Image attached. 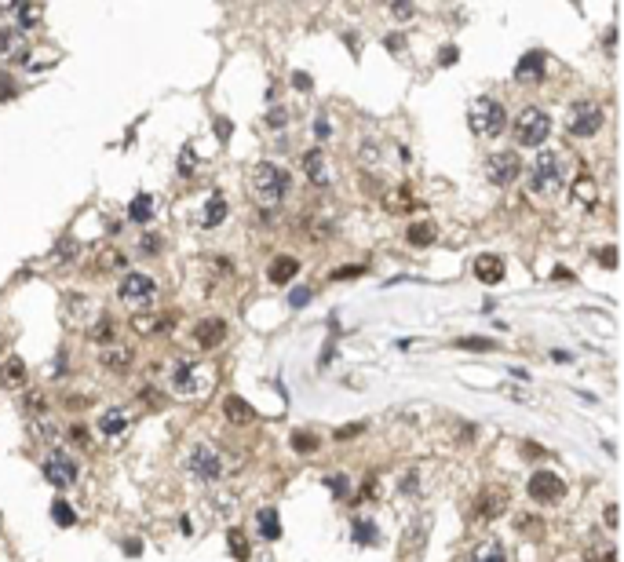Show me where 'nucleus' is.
<instances>
[{
	"label": "nucleus",
	"instance_id": "f257e3e1",
	"mask_svg": "<svg viewBox=\"0 0 624 562\" xmlns=\"http://www.w3.org/2000/svg\"><path fill=\"white\" fill-rule=\"evenodd\" d=\"M252 190H256L260 204H266V209H277V204L289 197L292 179H289V172L282 168V164L263 161V164H256V172H252Z\"/></svg>",
	"mask_w": 624,
	"mask_h": 562
},
{
	"label": "nucleus",
	"instance_id": "f03ea898",
	"mask_svg": "<svg viewBox=\"0 0 624 562\" xmlns=\"http://www.w3.org/2000/svg\"><path fill=\"white\" fill-rule=\"evenodd\" d=\"M566 183V157L558 150H540L529 164V190L533 194H555Z\"/></svg>",
	"mask_w": 624,
	"mask_h": 562
},
{
	"label": "nucleus",
	"instance_id": "7ed1b4c3",
	"mask_svg": "<svg viewBox=\"0 0 624 562\" xmlns=\"http://www.w3.org/2000/svg\"><path fill=\"white\" fill-rule=\"evenodd\" d=\"M504 124H507V110L500 102L489 99V95L475 99V106H471V132L482 135V139H493V135L504 132Z\"/></svg>",
	"mask_w": 624,
	"mask_h": 562
},
{
	"label": "nucleus",
	"instance_id": "20e7f679",
	"mask_svg": "<svg viewBox=\"0 0 624 562\" xmlns=\"http://www.w3.org/2000/svg\"><path fill=\"white\" fill-rule=\"evenodd\" d=\"M552 135V117H547L544 110H537V106H526L515 117V143L518 146H544V139Z\"/></svg>",
	"mask_w": 624,
	"mask_h": 562
},
{
	"label": "nucleus",
	"instance_id": "39448f33",
	"mask_svg": "<svg viewBox=\"0 0 624 562\" xmlns=\"http://www.w3.org/2000/svg\"><path fill=\"white\" fill-rule=\"evenodd\" d=\"M186 471L194 478H201V482H215L223 475V460H220V453H215L212 445H194L190 456H186Z\"/></svg>",
	"mask_w": 624,
	"mask_h": 562
},
{
	"label": "nucleus",
	"instance_id": "423d86ee",
	"mask_svg": "<svg viewBox=\"0 0 624 562\" xmlns=\"http://www.w3.org/2000/svg\"><path fill=\"white\" fill-rule=\"evenodd\" d=\"M117 296H121V303H128V307H143V303H150L157 296V281L150 274H124Z\"/></svg>",
	"mask_w": 624,
	"mask_h": 562
},
{
	"label": "nucleus",
	"instance_id": "0eeeda50",
	"mask_svg": "<svg viewBox=\"0 0 624 562\" xmlns=\"http://www.w3.org/2000/svg\"><path fill=\"white\" fill-rule=\"evenodd\" d=\"M486 175H489V183H493V186H511L515 179L522 175V161H518V153H515V150H500V153H493V157L486 161Z\"/></svg>",
	"mask_w": 624,
	"mask_h": 562
},
{
	"label": "nucleus",
	"instance_id": "6e6552de",
	"mask_svg": "<svg viewBox=\"0 0 624 562\" xmlns=\"http://www.w3.org/2000/svg\"><path fill=\"white\" fill-rule=\"evenodd\" d=\"M566 128H569V135H577V139L595 135L598 128H603V106H595V102H577V106L569 110Z\"/></svg>",
	"mask_w": 624,
	"mask_h": 562
},
{
	"label": "nucleus",
	"instance_id": "1a4fd4ad",
	"mask_svg": "<svg viewBox=\"0 0 624 562\" xmlns=\"http://www.w3.org/2000/svg\"><path fill=\"white\" fill-rule=\"evenodd\" d=\"M529 496L540 504H555L566 496V482L555 475V471H537V475L529 478Z\"/></svg>",
	"mask_w": 624,
	"mask_h": 562
},
{
	"label": "nucleus",
	"instance_id": "9d476101",
	"mask_svg": "<svg viewBox=\"0 0 624 562\" xmlns=\"http://www.w3.org/2000/svg\"><path fill=\"white\" fill-rule=\"evenodd\" d=\"M44 478L52 482V485H59V490H70L73 482H77V464L66 456V453H55V456H48L44 460Z\"/></svg>",
	"mask_w": 624,
	"mask_h": 562
},
{
	"label": "nucleus",
	"instance_id": "9b49d317",
	"mask_svg": "<svg viewBox=\"0 0 624 562\" xmlns=\"http://www.w3.org/2000/svg\"><path fill=\"white\" fill-rule=\"evenodd\" d=\"M303 175H307V183H314V186H329L333 183V164H329V157H325V150L322 146H314V150H307L303 153Z\"/></svg>",
	"mask_w": 624,
	"mask_h": 562
},
{
	"label": "nucleus",
	"instance_id": "f8f14e48",
	"mask_svg": "<svg viewBox=\"0 0 624 562\" xmlns=\"http://www.w3.org/2000/svg\"><path fill=\"white\" fill-rule=\"evenodd\" d=\"M504 507H507V490H500V485H489V490H482V493L475 496V515H478L482 522L496 519Z\"/></svg>",
	"mask_w": 624,
	"mask_h": 562
},
{
	"label": "nucleus",
	"instance_id": "ddd939ff",
	"mask_svg": "<svg viewBox=\"0 0 624 562\" xmlns=\"http://www.w3.org/2000/svg\"><path fill=\"white\" fill-rule=\"evenodd\" d=\"M30 59V44L22 30H0V62H26Z\"/></svg>",
	"mask_w": 624,
	"mask_h": 562
},
{
	"label": "nucleus",
	"instance_id": "4468645a",
	"mask_svg": "<svg viewBox=\"0 0 624 562\" xmlns=\"http://www.w3.org/2000/svg\"><path fill=\"white\" fill-rule=\"evenodd\" d=\"M26 380H30V369H26V362H22L19 354H11L8 362L0 365V387L4 391H22Z\"/></svg>",
	"mask_w": 624,
	"mask_h": 562
},
{
	"label": "nucleus",
	"instance_id": "2eb2a0df",
	"mask_svg": "<svg viewBox=\"0 0 624 562\" xmlns=\"http://www.w3.org/2000/svg\"><path fill=\"white\" fill-rule=\"evenodd\" d=\"M471 271H475V278L482 285H500L504 281V263H500V255H493V252H482Z\"/></svg>",
	"mask_w": 624,
	"mask_h": 562
},
{
	"label": "nucleus",
	"instance_id": "dca6fc26",
	"mask_svg": "<svg viewBox=\"0 0 624 562\" xmlns=\"http://www.w3.org/2000/svg\"><path fill=\"white\" fill-rule=\"evenodd\" d=\"M223 336H226V322H223V318H205V322L194 325V340L205 351H215V343H223Z\"/></svg>",
	"mask_w": 624,
	"mask_h": 562
},
{
	"label": "nucleus",
	"instance_id": "f3484780",
	"mask_svg": "<svg viewBox=\"0 0 624 562\" xmlns=\"http://www.w3.org/2000/svg\"><path fill=\"white\" fill-rule=\"evenodd\" d=\"M427 533H431V519H413L409 530H405V544H402V555H420L427 544Z\"/></svg>",
	"mask_w": 624,
	"mask_h": 562
},
{
	"label": "nucleus",
	"instance_id": "a211bd4d",
	"mask_svg": "<svg viewBox=\"0 0 624 562\" xmlns=\"http://www.w3.org/2000/svg\"><path fill=\"white\" fill-rule=\"evenodd\" d=\"M540 77H544V55H540V51H529V55H522V59H518V66H515V81L533 84V81H540Z\"/></svg>",
	"mask_w": 624,
	"mask_h": 562
},
{
	"label": "nucleus",
	"instance_id": "6ab92c4d",
	"mask_svg": "<svg viewBox=\"0 0 624 562\" xmlns=\"http://www.w3.org/2000/svg\"><path fill=\"white\" fill-rule=\"evenodd\" d=\"M223 416L231 420V424H252V420H256V409H252L245 398H241V394H231V398L223 402Z\"/></svg>",
	"mask_w": 624,
	"mask_h": 562
},
{
	"label": "nucleus",
	"instance_id": "aec40b11",
	"mask_svg": "<svg viewBox=\"0 0 624 562\" xmlns=\"http://www.w3.org/2000/svg\"><path fill=\"white\" fill-rule=\"evenodd\" d=\"M99 362H103L110 373H128V365L135 362V354L128 347H113V343H110L106 351H99Z\"/></svg>",
	"mask_w": 624,
	"mask_h": 562
},
{
	"label": "nucleus",
	"instance_id": "412c9836",
	"mask_svg": "<svg viewBox=\"0 0 624 562\" xmlns=\"http://www.w3.org/2000/svg\"><path fill=\"white\" fill-rule=\"evenodd\" d=\"M300 274V260L296 255H277V260L271 263V281L274 285H285V281H292Z\"/></svg>",
	"mask_w": 624,
	"mask_h": 562
},
{
	"label": "nucleus",
	"instance_id": "4be33fe9",
	"mask_svg": "<svg viewBox=\"0 0 624 562\" xmlns=\"http://www.w3.org/2000/svg\"><path fill=\"white\" fill-rule=\"evenodd\" d=\"M95 267L103 274H110V271H124V267H128V260H124V252L121 249H113V245H103L95 252Z\"/></svg>",
	"mask_w": 624,
	"mask_h": 562
},
{
	"label": "nucleus",
	"instance_id": "5701e85b",
	"mask_svg": "<svg viewBox=\"0 0 624 562\" xmlns=\"http://www.w3.org/2000/svg\"><path fill=\"white\" fill-rule=\"evenodd\" d=\"M384 209H387V212H409V209H416L413 190H409V186H394V190H387Z\"/></svg>",
	"mask_w": 624,
	"mask_h": 562
},
{
	"label": "nucleus",
	"instance_id": "b1692460",
	"mask_svg": "<svg viewBox=\"0 0 624 562\" xmlns=\"http://www.w3.org/2000/svg\"><path fill=\"white\" fill-rule=\"evenodd\" d=\"M84 322H92V303L73 292L66 300V325H84Z\"/></svg>",
	"mask_w": 624,
	"mask_h": 562
},
{
	"label": "nucleus",
	"instance_id": "393cba45",
	"mask_svg": "<svg viewBox=\"0 0 624 562\" xmlns=\"http://www.w3.org/2000/svg\"><path fill=\"white\" fill-rule=\"evenodd\" d=\"M256 526H260V533L266 536V541H277V536H282V519H277L274 507H260L256 511Z\"/></svg>",
	"mask_w": 624,
	"mask_h": 562
},
{
	"label": "nucleus",
	"instance_id": "a878e982",
	"mask_svg": "<svg viewBox=\"0 0 624 562\" xmlns=\"http://www.w3.org/2000/svg\"><path fill=\"white\" fill-rule=\"evenodd\" d=\"M128 220H132V223H150V220H154V197H150V194H139V197L128 204Z\"/></svg>",
	"mask_w": 624,
	"mask_h": 562
},
{
	"label": "nucleus",
	"instance_id": "bb28decb",
	"mask_svg": "<svg viewBox=\"0 0 624 562\" xmlns=\"http://www.w3.org/2000/svg\"><path fill=\"white\" fill-rule=\"evenodd\" d=\"M124 427H128V413H124V409H110V413L99 420V431L103 434H121Z\"/></svg>",
	"mask_w": 624,
	"mask_h": 562
},
{
	"label": "nucleus",
	"instance_id": "cd10ccee",
	"mask_svg": "<svg viewBox=\"0 0 624 562\" xmlns=\"http://www.w3.org/2000/svg\"><path fill=\"white\" fill-rule=\"evenodd\" d=\"M435 234H438L435 223H413L409 226V245L413 249H427L431 241H435Z\"/></svg>",
	"mask_w": 624,
	"mask_h": 562
},
{
	"label": "nucleus",
	"instance_id": "c85d7f7f",
	"mask_svg": "<svg viewBox=\"0 0 624 562\" xmlns=\"http://www.w3.org/2000/svg\"><path fill=\"white\" fill-rule=\"evenodd\" d=\"M467 562H507V555H504V548L496 541H489V544H478Z\"/></svg>",
	"mask_w": 624,
	"mask_h": 562
},
{
	"label": "nucleus",
	"instance_id": "c756f323",
	"mask_svg": "<svg viewBox=\"0 0 624 562\" xmlns=\"http://www.w3.org/2000/svg\"><path fill=\"white\" fill-rule=\"evenodd\" d=\"M226 220V197L223 194H212L208 201H205V226H215V223H223Z\"/></svg>",
	"mask_w": 624,
	"mask_h": 562
},
{
	"label": "nucleus",
	"instance_id": "7c9ffc66",
	"mask_svg": "<svg viewBox=\"0 0 624 562\" xmlns=\"http://www.w3.org/2000/svg\"><path fill=\"white\" fill-rule=\"evenodd\" d=\"M92 329H88V340H95V343H110L113 340V318H106V314H99V318H92Z\"/></svg>",
	"mask_w": 624,
	"mask_h": 562
},
{
	"label": "nucleus",
	"instance_id": "2f4dec72",
	"mask_svg": "<svg viewBox=\"0 0 624 562\" xmlns=\"http://www.w3.org/2000/svg\"><path fill=\"white\" fill-rule=\"evenodd\" d=\"M172 387L179 391V394H190V391H194V365H179V369H175Z\"/></svg>",
	"mask_w": 624,
	"mask_h": 562
},
{
	"label": "nucleus",
	"instance_id": "473e14b6",
	"mask_svg": "<svg viewBox=\"0 0 624 562\" xmlns=\"http://www.w3.org/2000/svg\"><path fill=\"white\" fill-rule=\"evenodd\" d=\"M33 434H37V442H48V445H52V442H59V438H62V431H59V424H52V420H44V416H41V420H37V427H33Z\"/></svg>",
	"mask_w": 624,
	"mask_h": 562
},
{
	"label": "nucleus",
	"instance_id": "72a5a7b5",
	"mask_svg": "<svg viewBox=\"0 0 624 562\" xmlns=\"http://www.w3.org/2000/svg\"><path fill=\"white\" fill-rule=\"evenodd\" d=\"M44 19V8L41 4H22L19 8V30H30V26H37Z\"/></svg>",
	"mask_w": 624,
	"mask_h": 562
},
{
	"label": "nucleus",
	"instance_id": "f704fd0d",
	"mask_svg": "<svg viewBox=\"0 0 624 562\" xmlns=\"http://www.w3.org/2000/svg\"><path fill=\"white\" fill-rule=\"evenodd\" d=\"M132 329L143 332V336H150V332H157V329H168V322H164V318H154V314H139L132 322Z\"/></svg>",
	"mask_w": 624,
	"mask_h": 562
},
{
	"label": "nucleus",
	"instance_id": "c9c22d12",
	"mask_svg": "<svg viewBox=\"0 0 624 562\" xmlns=\"http://www.w3.org/2000/svg\"><path fill=\"white\" fill-rule=\"evenodd\" d=\"M226 544H231V555H234L237 562L248 559V541H245V533H241V530H231V533H226Z\"/></svg>",
	"mask_w": 624,
	"mask_h": 562
},
{
	"label": "nucleus",
	"instance_id": "e433bc0d",
	"mask_svg": "<svg viewBox=\"0 0 624 562\" xmlns=\"http://www.w3.org/2000/svg\"><path fill=\"white\" fill-rule=\"evenodd\" d=\"M52 519L59 522V526H66V530H70L73 522H77V511H73L66 501H55V504H52Z\"/></svg>",
	"mask_w": 624,
	"mask_h": 562
},
{
	"label": "nucleus",
	"instance_id": "4c0bfd02",
	"mask_svg": "<svg viewBox=\"0 0 624 562\" xmlns=\"http://www.w3.org/2000/svg\"><path fill=\"white\" fill-rule=\"evenodd\" d=\"M325 485H329V493H333V496H340V501H347V496H351V478L347 475H329Z\"/></svg>",
	"mask_w": 624,
	"mask_h": 562
},
{
	"label": "nucleus",
	"instance_id": "58836bf2",
	"mask_svg": "<svg viewBox=\"0 0 624 562\" xmlns=\"http://www.w3.org/2000/svg\"><path fill=\"white\" fill-rule=\"evenodd\" d=\"M292 449H296V453H314V449H318V438H314L311 431H296V434H292Z\"/></svg>",
	"mask_w": 624,
	"mask_h": 562
},
{
	"label": "nucleus",
	"instance_id": "ea45409f",
	"mask_svg": "<svg viewBox=\"0 0 624 562\" xmlns=\"http://www.w3.org/2000/svg\"><path fill=\"white\" fill-rule=\"evenodd\" d=\"M456 347H464V351H493V340H486V336H460V340H456Z\"/></svg>",
	"mask_w": 624,
	"mask_h": 562
},
{
	"label": "nucleus",
	"instance_id": "a19ab883",
	"mask_svg": "<svg viewBox=\"0 0 624 562\" xmlns=\"http://www.w3.org/2000/svg\"><path fill=\"white\" fill-rule=\"evenodd\" d=\"M354 541H358V544H373L376 541L373 522H354Z\"/></svg>",
	"mask_w": 624,
	"mask_h": 562
},
{
	"label": "nucleus",
	"instance_id": "79ce46f5",
	"mask_svg": "<svg viewBox=\"0 0 624 562\" xmlns=\"http://www.w3.org/2000/svg\"><path fill=\"white\" fill-rule=\"evenodd\" d=\"M55 255H59V260H73V255H77V241H73V238H59Z\"/></svg>",
	"mask_w": 624,
	"mask_h": 562
},
{
	"label": "nucleus",
	"instance_id": "37998d69",
	"mask_svg": "<svg viewBox=\"0 0 624 562\" xmlns=\"http://www.w3.org/2000/svg\"><path fill=\"white\" fill-rule=\"evenodd\" d=\"M362 431H365V424H347V427L333 431V438H336V442H351V438H358Z\"/></svg>",
	"mask_w": 624,
	"mask_h": 562
},
{
	"label": "nucleus",
	"instance_id": "c03bdc74",
	"mask_svg": "<svg viewBox=\"0 0 624 562\" xmlns=\"http://www.w3.org/2000/svg\"><path fill=\"white\" fill-rule=\"evenodd\" d=\"M44 409H48L44 394H30V398H26V413L30 416H44Z\"/></svg>",
	"mask_w": 624,
	"mask_h": 562
},
{
	"label": "nucleus",
	"instance_id": "a18cd8bd",
	"mask_svg": "<svg viewBox=\"0 0 624 562\" xmlns=\"http://www.w3.org/2000/svg\"><path fill=\"white\" fill-rule=\"evenodd\" d=\"M577 194H581L584 201H592V204H595V186H592V179H584V175L577 179Z\"/></svg>",
	"mask_w": 624,
	"mask_h": 562
},
{
	"label": "nucleus",
	"instance_id": "49530a36",
	"mask_svg": "<svg viewBox=\"0 0 624 562\" xmlns=\"http://www.w3.org/2000/svg\"><path fill=\"white\" fill-rule=\"evenodd\" d=\"M190 172H194V153H190V150H183V153H179V175L186 179Z\"/></svg>",
	"mask_w": 624,
	"mask_h": 562
},
{
	"label": "nucleus",
	"instance_id": "de8ad7c7",
	"mask_svg": "<svg viewBox=\"0 0 624 562\" xmlns=\"http://www.w3.org/2000/svg\"><path fill=\"white\" fill-rule=\"evenodd\" d=\"M456 55H460V51H456V48L449 44V48H442V51H438V62H442V66H453Z\"/></svg>",
	"mask_w": 624,
	"mask_h": 562
},
{
	"label": "nucleus",
	"instance_id": "09e8293b",
	"mask_svg": "<svg viewBox=\"0 0 624 562\" xmlns=\"http://www.w3.org/2000/svg\"><path fill=\"white\" fill-rule=\"evenodd\" d=\"M598 260H603V267H617V249L606 245L603 252H598Z\"/></svg>",
	"mask_w": 624,
	"mask_h": 562
},
{
	"label": "nucleus",
	"instance_id": "8fccbe9b",
	"mask_svg": "<svg viewBox=\"0 0 624 562\" xmlns=\"http://www.w3.org/2000/svg\"><path fill=\"white\" fill-rule=\"evenodd\" d=\"M289 303H292V307H303V303H311V289H296V292H292V296H289Z\"/></svg>",
	"mask_w": 624,
	"mask_h": 562
},
{
	"label": "nucleus",
	"instance_id": "3c124183",
	"mask_svg": "<svg viewBox=\"0 0 624 562\" xmlns=\"http://www.w3.org/2000/svg\"><path fill=\"white\" fill-rule=\"evenodd\" d=\"M292 84H296L300 92H311V73H292Z\"/></svg>",
	"mask_w": 624,
	"mask_h": 562
},
{
	"label": "nucleus",
	"instance_id": "603ef678",
	"mask_svg": "<svg viewBox=\"0 0 624 562\" xmlns=\"http://www.w3.org/2000/svg\"><path fill=\"white\" fill-rule=\"evenodd\" d=\"M143 252H150V255H154V252H161V238L146 234V238H143Z\"/></svg>",
	"mask_w": 624,
	"mask_h": 562
},
{
	"label": "nucleus",
	"instance_id": "864d4df0",
	"mask_svg": "<svg viewBox=\"0 0 624 562\" xmlns=\"http://www.w3.org/2000/svg\"><path fill=\"white\" fill-rule=\"evenodd\" d=\"M285 117H289V113H285V110H271V117H266V121H271V124H277V128H282V124H285Z\"/></svg>",
	"mask_w": 624,
	"mask_h": 562
},
{
	"label": "nucleus",
	"instance_id": "5fc2aeb1",
	"mask_svg": "<svg viewBox=\"0 0 624 562\" xmlns=\"http://www.w3.org/2000/svg\"><path fill=\"white\" fill-rule=\"evenodd\" d=\"M314 135L325 143V139H329V121H318V124H314Z\"/></svg>",
	"mask_w": 624,
	"mask_h": 562
},
{
	"label": "nucleus",
	"instance_id": "6e6d98bb",
	"mask_svg": "<svg viewBox=\"0 0 624 562\" xmlns=\"http://www.w3.org/2000/svg\"><path fill=\"white\" fill-rule=\"evenodd\" d=\"M73 442H77V445H88L92 438H88V431H84V427H73Z\"/></svg>",
	"mask_w": 624,
	"mask_h": 562
},
{
	"label": "nucleus",
	"instance_id": "4d7b16f0",
	"mask_svg": "<svg viewBox=\"0 0 624 562\" xmlns=\"http://www.w3.org/2000/svg\"><path fill=\"white\" fill-rule=\"evenodd\" d=\"M354 274H362V267H343V271H336L333 278H354Z\"/></svg>",
	"mask_w": 624,
	"mask_h": 562
},
{
	"label": "nucleus",
	"instance_id": "13d9d810",
	"mask_svg": "<svg viewBox=\"0 0 624 562\" xmlns=\"http://www.w3.org/2000/svg\"><path fill=\"white\" fill-rule=\"evenodd\" d=\"M384 44H387L391 51H402V44H405V41H402V37H398V33H394V37H387V41H384Z\"/></svg>",
	"mask_w": 624,
	"mask_h": 562
},
{
	"label": "nucleus",
	"instance_id": "bf43d9fd",
	"mask_svg": "<svg viewBox=\"0 0 624 562\" xmlns=\"http://www.w3.org/2000/svg\"><path fill=\"white\" fill-rule=\"evenodd\" d=\"M606 526H610V530H614V526H617V507H614V504H610V507H606Z\"/></svg>",
	"mask_w": 624,
	"mask_h": 562
},
{
	"label": "nucleus",
	"instance_id": "052dcab7",
	"mask_svg": "<svg viewBox=\"0 0 624 562\" xmlns=\"http://www.w3.org/2000/svg\"><path fill=\"white\" fill-rule=\"evenodd\" d=\"M11 88H15V84H11V81H8V77H4V73H0V99H4V95L11 92Z\"/></svg>",
	"mask_w": 624,
	"mask_h": 562
},
{
	"label": "nucleus",
	"instance_id": "680f3d73",
	"mask_svg": "<svg viewBox=\"0 0 624 562\" xmlns=\"http://www.w3.org/2000/svg\"><path fill=\"white\" fill-rule=\"evenodd\" d=\"M215 132L226 139V135H231V121H215Z\"/></svg>",
	"mask_w": 624,
	"mask_h": 562
},
{
	"label": "nucleus",
	"instance_id": "e2e57ef3",
	"mask_svg": "<svg viewBox=\"0 0 624 562\" xmlns=\"http://www.w3.org/2000/svg\"><path fill=\"white\" fill-rule=\"evenodd\" d=\"M179 533H183V536H190V533H194V526H190V519H179Z\"/></svg>",
	"mask_w": 624,
	"mask_h": 562
},
{
	"label": "nucleus",
	"instance_id": "0e129e2a",
	"mask_svg": "<svg viewBox=\"0 0 624 562\" xmlns=\"http://www.w3.org/2000/svg\"><path fill=\"white\" fill-rule=\"evenodd\" d=\"M0 347H4V332H0Z\"/></svg>",
	"mask_w": 624,
	"mask_h": 562
}]
</instances>
